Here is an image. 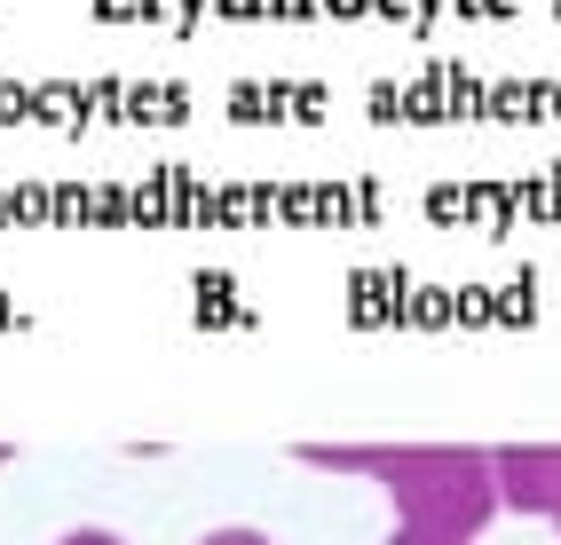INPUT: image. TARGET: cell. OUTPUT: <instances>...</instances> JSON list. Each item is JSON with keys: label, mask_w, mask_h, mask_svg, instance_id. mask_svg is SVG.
<instances>
[{"label": "cell", "mask_w": 561, "mask_h": 545, "mask_svg": "<svg viewBox=\"0 0 561 545\" xmlns=\"http://www.w3.org/2000/svg\"><path fill=\"white\" fill-rule=\"evenodd\" d=\"M214 545H253V537H214Z\"/></svg>", "instance_id": "6da1fadb"}, {"label": "cell", "mask_w": 561, "mask_h": 545, "mask_svg": "<svg viewBox=\"0 0 561 545\" xmlns=\"http://www.w3.org/2000/svg\"><path fill=\"white\" fill-rule=\"evenodd\" d=\"M71 545H111V537H71Z\"/></svg>", "instance_id": "7a4b0ae2"}]
</instances>
